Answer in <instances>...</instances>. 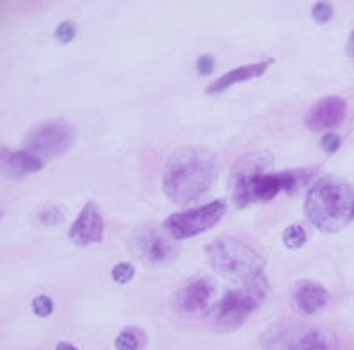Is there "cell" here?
Segmentation results:
<instances>
[{"mask_svg": "<svg viewBox=\"0 0 354 350\" xmlns=\"http://www.w3.org/2000/svg\"><path fill=\"white\" fill-rule=\"evenodd\" d=\"M272 164V154L265 150L245 154L233 164L229 173V195L234 208L270 202L281 191H295L310 177V173L301 170L268 172Z\"/></svg>", "mask_w": 354, "mask_h": 350, "instance_id": "1", "label": "cell"}, {"mask_svg": "<svg viewBox=\"0 0 354 350\" xmlns=\"http://www.w3.org/2000/svg\"><path fill=\"white\" fill-rule=\"evenodd\" d=\"M218 161L204 147H181L172 152L163 170L161 188L177 206L199 202L215 186Z\"/></svg>", "mask_w": 354, "mask_h": 350, "instance_id": "2", "label": "cell"}, {"mask_svg": "<svg viewBox=\"0 0 354 350\" xmlns=\"http://www.w3.org/2000/svg\"><path fill=\"white\" fill-rule=\"evenodd\" d=\"M207 263L224 279L240 284V288H252L268 293V279L265 273L263 257L233 236L213 240L206 246Z\"/></svg>", "mask_w": 354, "mask_h": 350, "instance_id": "3", "label": "cell"}, {"mask_svg": "<svg viewBox=\"0 0 354 350\" xmlns=\"http://www.w3.org/2000/svg\"><path fill=\"white\" fill-rule=\"evenodd\" d=\"M304 213L322 233H338L354 218L353 184L337 175L320 177L308 191Z\"/></svg>", "mask_w": 354, "mask_h": 350, "instance_id": "4", "label": "cell"}, {"mask_svg": "<svg viewBox=\"0 0 354 350\" xmlns=\"http://www.w3.org/2000/svg\"><path fill=\"white\" fill-rule=\"evenodd\" d=\"M268 293L252 288L229 290L213 307L209 320L216 333H234L261 306Z\"/></svg>", "mask_w": 354, "mask_h": 350, "instance_id": "5", "label": "cell"}, {"mask_svg": "<svg viewBox=\"0 0 354 350\" xmlns=\"http://www.w3.org/2000/svg\"><path fill=\"white\" fill-rule=\"evenodd\" d=\"M129 251L133 257L149 266H167L177 260L179 245L165 227L158 225H138L129 234Z\"/></svg>", "mask_w": 354, "mask_h": 350, "instance_id": "6", "label": "cell"}, {"mask_svg": "<svg viewBox=\"0 0 354 350\" xmlns=\"http://www.w3.org/2000/svg\"><path fill=\"white\" fill-rule=\"evenodd\" d=\"M218 286L209 275H197L179 286L174 295V307L185 318H203L212 315L216 306Z\"/></svg>", "mask_w": 354, "mask_h": 350, "instance_id": "7", "label": "cell"}, {"mask_svg": "<svg viewBox=\"0 0 354 350\" xmlns=\"http://www.w3.org/2000/svg\"><path fill=\"white\" fill-rule=\"evenodd\" d=\"M225 209H227V206H225L224 200H213V202L204 204L199 208L170 215L165 220L163 227L174 240L194 238L197 234L206 233L212 227H215L224 218Z\"/></svg>", "mask_w": 354, "mask_h": 350, "instance_id": "8", "label": "cell"}, {"mask_svg": "<svg viewBox=\"0 0 354 350\" xmlns=\"http://www.w3.org/2000/svg\"><path fill=\"white\" fill-rule=\"evenodd\" d=\"M75 139L74 127L66 120H50L36 126L26 136L24 147L39 159H52L65 154Z\"/></svg>", "mask_w": 354, "mask_h": 350, "instance_id": "9", "label": "cell"}, {"mask_svg": "<svg viewBox=\"0 0 354 350\" xmlns=\"http://www.w3.org/2000/svg\"><path fill=\"white\" fill-rule=\"evenodd\" d=\"M347 104L342 97H324L319 102L311 106L306 113V126L315 133H324V130H335L342 121L346 120Z\"/></svg>", "mask_w": 354, "mask_h": 350, "instance_id": "10", "label": "cell"}, {"mask_svg": "<svg viewBox=\"0 0 354 350\" xmlns=\"http://www.w3.org/2000/svg\"><path fill=\"white\" fill-rule=\"evenodd\" d=\"M70 242L79 246L100 243L104 240V218L95 202H86L68 231Z\"/></svg>", "mask_w": 354, "mask_h": 350, "instance_id": "11", "label": "cell"}, {"mask_svg": "<svg viewBox=\"0 0 354 350\" xmlns=\"http://www.w3.org/2000/svg\"><path fill=\"white\" fill-rule=\"evenodd\" d=\"M328 302L329 291L320 282L311 281V279H299L292 284L290 304L299 315H315L317 311L324 309Z\"/></svg>", "mask_w": 354, "mask_h": 350, "instance_id": "12", "label": "cell"}, {"mask_svg": "<svg viewBox=\"0 0 354 350\" xmlns=\"http://www.w3.org/2000/svg\"><path fill=\"white\" fill-rule=\"evenodd\" d=\"M288 350H340V343L337 334L328 329L295 325Z\"/></svg>", "mask_w": 354, "mask_h": 350, "instance_id": "13", "label": "cell"}, {"mask_svg": "<svg viewBox=\"0 0 354 350\" xmlns=\"http://www.w3.org/2000/svg\"><path fill=\"white\" fill-rule=\"evenodd\" d=\"M270 65H272V59L259 61V63H252V65H243L238 66V68L229 70L227 74L221 75L215 82H212V84L206 88V93L207 95H218V93L229 90V88L234 86V84L261 77Z\"/></svg>", "mask_w": 354, "mask_h": 350, "instance_id": "14", "label": "cell"}, {"mask_svg": "<svg viewBox=\"0 0 354 350\" xmlns=\"http://www.w3.org/2000/svg\"><path fill=\"white\" fill-rule=\"evenodd\" d=\"M45 166V161L39 159L38 156L24 150H2V172L11 179H22L30 173H36Z\"/></svg>", "mask_w": 354, "mask_h": 350, "instance_id": "15", "label": "cell"}, {"mask_svg": "<svg viewBox=\"0 0 354 350\" xmlns=\"http://www.w3.org/2000/svg\"><path fill=\"white\" fill-rule=\"evenodd\" d=\"M295 331L294 324H279L272 325L265 331L261 336V347L265 350H288L290 340Z\"/></svg>", "mask_w": 354, "mask_h": 350, "instance_id": "16", "label": "cell"}, {"mask_svg": "<svg viewBox=\"0 0 354 350\" xmlns=\"http://www.w3.org/2000/svg\"><path fill=\"white\" fill-rule=\"evenodd\" d=\"M35 222L39 227H57L65 222V211L56 204H45L35 213Z\"/></svg>", "mask_w": 354, "mask_h": 350, "instance_id": "17", "label": "cell"}, {"mask_svg": "<svg viewBox=\"0 0 354 350\" xmlns=\"http://www.w3.org/2000/svg\"><path fill=\"white\" fill-rule=\"evenodd\" d=\"M145 338L138 329H126L115 340V349L117 350H140L143 347Z\"/></svg>", "mask_w": 354, "mask_h": 350, "instance_id": "18", "label": "cell"}, {"mask_svg": "<svg viewBox=\"0 0 354 350\" xmlns=\"http://www.w3.org/2000/svg\"><path fill=\"white\" fill-rule=\"evenodd\" d=\"M308 240V233L301 224H294V225H288L283 233V243H285L286 249H301V246L306 243Z\"/></svg>", "mask_w": 354, "mask_h": 350, "instance_id": "19", "label": "cell"}, {"mask_svg": "<svg viewBox=\"0 0 354 350\" xmlns=\"http://www.w3.org/2000/svg\"><path fill=\"white\" fill-rule=\"evenodd\" d=\"M311 17L317 23H328L335 17V9L329 2H315L311 6Z\"/></svg>", "mask_w": 354, "mask_h": 350, "instance_id": "20", "label": "cell"}, {"mask_svg": "<svg viewBox=\"0 0 354 350\" xmlns=\"http://www.w3.org/2000/svg\"><path fill=\"white\" fill-rule=\"evenodd\" d=\"M134 273H136V270H134V266L131 263H118L113 266L111 279L115 282H118V284H127L134 277Z\"/></svg>", "mask_w": 354, "mask_h": 350, "instance_id": "21", "label": "cell"}, {"mask_svg": "<svg viewBox=\"0 0 354 350\" xmlns=\"http://www.w3.org/2000/svg\"><path fill=\"white\" fill-rule=\"evenodd\" d=\"M32 311L36 313L41 318H47L54 311V304H52V298L47 295H38V297L32 300Z\"/></svg>", "mask_w": 354, "mask_h": 350, "instance_id": "22", "label": "cell"}, {"mask_svg": "<svg viewBox=\"0 0 354 350\" xmlns=\"http://www.w3.org/2000/svg\"><path fill=\"white\" fill-rule=\"evenodd\" d=\"M75 35H77V27H75L74 22H70V20L68 22L59 23L56 29V39L63 45L70 43L75 38Z\"/></svg>", "mask_w": 354, "mask_h": 350, "instance_id": "23", "label": "cell"}, {"mask_svg": "<svg viewBox=\"0 0 354 350\" xmlns=\"http://www.w3.org/2000/svg\"><path fill=\"white\" fill-rule=\"evenodd\" d=\"M340 136L335 135V133H326V135L322 136V139H320V147H322L324 152H328V154H335V152L340 148Z\"/></svg>", "mask_w": 354, "mask_h": 350, "instance_id": "24", "label": "cell"}, {"mask_svg": "<svg viewBox=\"0 0 354 350\" xmlns=\"http://www.w3.org/2000/svg\"><path fill=\"white\" fill-rule=\"evenodd\" d=\"M195 68H197L199 75H209L213 70H215V59H213L212 56L204 54V56H201L199 59H197V63H195Z\"/></svg>", "mask_w": 354, "mask_h": 350, "instance_id": "25", "label": "cell"}, {"mask_svg": "<svg viewBox=\"0 0 354 350\" xmlns=\"http://www.w3.org/2000/svg\"><path fill=\"white\" fill-rule=\"evenodd\" d=\"M346 52L347 56L351 57V59L354 61V30L349 35V38H347V45H346Z\"/></svg>", "mask_w": 354, "mask_h": 350, "instance_id": "26", "label": "cell"}, {"mask_svg": "<svg viewBox=\"0 0 354 350\" xmlns=\"http://www.w3.org/2000/svg\"><path fill=\"white\" fill-rule=\"evenodd\" d=\"M56 350H79V349L75 345H72V343H68V342H61V343H57V345H56Z\"/></svg>", "mask_w": 354, "mask_h": 350, "instance_id": "27", "label": "cell"}]
</instances>
